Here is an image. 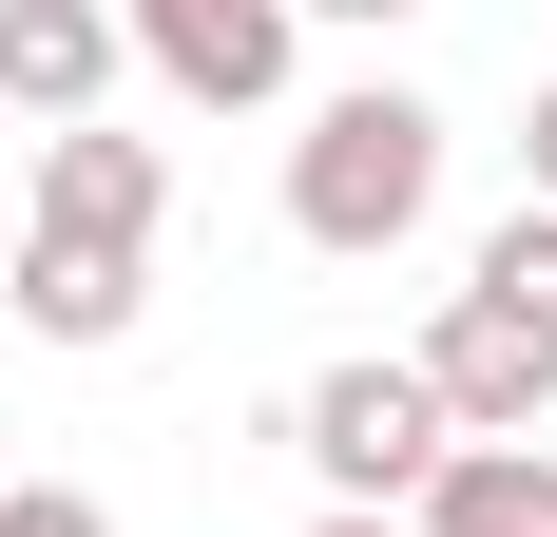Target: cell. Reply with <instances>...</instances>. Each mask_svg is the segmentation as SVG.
Here are the masks:
<instances>
[{
  "instance_id": "3",
  "label": "cell",
  "mask_w": 557,
  "mask_h": 537,
  "mask_svg": "<svg viewBox=\"0 0 557 537\" xmlns=\"http://www.w3.org/2000/svg\"><path fill=\"white\" fill-rule=\"evenodd\" d=\"M423 384H443L461 441H539V403H557V326H519V308H481V288H461V308L423 326Z\"/></svg>"
},
{
  "instance_id": "8",
  "label": "cell",
  "mask_w": 557,
  "mask_h": 537,
  "mask_svg": "<svg viewBox=\"0 0 557 537\" xmlns=\"http://www.w3.org/2000/svg\"><path fill=\"white\" fill-rule=\"evenodd\" d=\"M423 537H557V461L539 441H461L443 499H423Z\"/></svg>"
},
{
  "instance_id": "4",
  "label": "cell",
  "mask_w": 557,
  "mask_h": 537,
  "mask_svg": "<svg viewBox=\"0 0 557 537\" xmlns=\"http://www.w3.org/2000/svg\"><path fill=\"white\" fill-rule=\"evenodd\" d=\"M135 39H154V77H173V97L250 115V97H288V39H308V0H135Z\"/></svg>"
},
{
  "instance_id": "5",
  "label": "cell",
  "mask_w": 557,
  "mask_h": 537,
  "mask_svg": "<svg viewBox=\"0 0 557 537\" xmlns=\"http://www.w3.org/2000/svg\"><path fill=\"white\" fill-rule=\"evenodd\" d=\"M154 212H173V173H154V135H39V212L20 230H77V250H154Z\"/></svg>"
},
{
  "instance_id": "13",
  "label": "cell",
  "mask_w": 557,
  "mask_h": 537,
  "mask_svg": "<svg viewBox=\"0 0 557 537\" xmlns=\"http://www.w3.org/2000/svg\"><path fill=\"white\" fill-rule=\"evenodd\" d=\"M308 537H423V519H308Z\"/></svg>"
},
{
  "instance_id": "11",
  "label": "cell",
  "mask_w": 557,
  "mask_h": 537,
  "mask_svg": "<svg viewBox=\"0 0 557 537\" xmlns=\"http://www.w3.org/2000/svg\"><path fill=\"white\" fill-rule=\"evenodd\" d=\"M519 154H539V212H557V77H539V115H519Z\"/></svg>"
},
{
  "instance_id": "2",
  "label": "cell",
  "mask_w": 557,
  "mask_h": 537,
  "mask_svg": "<svg viewBox=\"0 0 557 537\" xmlns=\"http://www.w3.org/2000/svg\"><path fill=\"white\" fill-rule=\"evenodd\" d=\"M288 441H308L327 519H423L443 461H461V423H443V384H423V365H327L308 403H288Z\"/></svg>"
},
{
  "instance_id": "6",
  "label": "cell",
  "mask_w": 557,
  "mask_h": 537,
  "mask_svg": "<svg viewBox=\"0 0 557 537\" xmlns=\"http://www.w3.org/2000/svg\"><path fill=\"white\" fill-rule=\"evenodd\" d=\"M0 97L39 115V135H97V97H115V20H97V0H0Z\"/></svg>"
},
{
  "instance_id": "9",
  "label": "cell",
  "mask_w": 557,
  "mask_h": 537,
  "mask_svg": "<svg viewBox=\"0 0 557 537\" xmlns=\"http://www.w3.org/2000/svg\"><path fill=\"white\" fill-rule=\"evenodd\" d=\"M481 308L557 326V212H500V230H481Z\"/></svg>"
},
{
  "instance_id": "1",
  "label": "cell",
  "mask_w": 557,
  "mask_h": 537,
  "mask_svg": "<svg viewBox=\"0 0 557 537\" xmlns=\"http://www.w3.org/2000/svg\"><path fill=\"white\" fill-rule=\"evenodd\" d=\"M423 212H443V115L404 97V77H366V97H327L288 135V230L308 250H404Z\"/></svg>"
},
{
  "instance_id": "12",
  "label": "cell",
  "mask_w": 557,
  "mask_h": 537,
  "mask_svg": "<svg viewBox=\"0 0 557 537\" xmlns=\"http://www.w3.org/2000/svg\"><path fill=\"white\" fill-rule=\"evenodd\" d=\"M308 20H366V39H385V20H404V0H308Z\"/></svg>"
},
{
  "instance_id": "7",
  "label": "cell",
  "mask_w": 557,
  "mask_h": 537,
  "mask_svg": "<svg viewBox=\"0 0 557 537\" xmlns=\"http://www.w3.org/2000/svg\"><path fill=\"white\" fill-rule=\"evenodd\" d=\"M135 268H154V250H77V230H20V326H39V346H115V326H135Z\"/></svg>"
},
{
  "instance_id": "10",
  "label": "cell",
  "mask_w": 557,
  "mask_h": 537,
  "mask_svg": "<svg viewBox=\"0 0 557 537\" xmlns=\"http://www.w3.org/2000/svg\"><path fill=\"white\" fill-rule=\"evenodd\" d=\"M0 537H115V519H97L77 480H0Z\"/></svg>"
}]
</instances>
